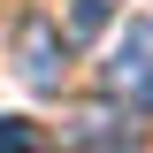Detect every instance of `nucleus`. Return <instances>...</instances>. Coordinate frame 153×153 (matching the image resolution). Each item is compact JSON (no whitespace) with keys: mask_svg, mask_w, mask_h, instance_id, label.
Returning a JSON list of instances; mask_svg holds the SVG:
<instances>
[{"mask_svg":"<svg viewBox=\"0 0 153 153\" xmlns=\"http://www.w3.org/2000/svg\"><path fill=\"white\" fill-rule=\"evenodd\" d=\"M100 92H107L123 115H153V23H130V31L107 46Z\"/></svg>","mask_w":153,"mask_h":153,"instance_id":"obj_1","label":"nucleus"},{"mask_svg":"<svg viewBox=\"0 0 153 153\" xmlns=\"http://www.w3.org/2000/svg\"><path fill=\"white\" fill-rule=\"evenodd\" d=\"M16 76L31 92H61V76H69V38H61V23H46V16L16 23Z\"/></svg>","mask_w":153,"mask_h":153,"instance_id":"obj_2","label":"nucleus"},{"mask_svg":"<svg viewBox=\"0 0 153 153\" xmlns=\"http://www.w3.org/2000/svg\"><path fill=\"white\" fill-rule=\"evenodd\" d=\"M130 146H138V130L123 115H107V107L69 115V130H61V153H130Z\"/></svg>","mask_w":153,"mask_h":153,"instance_id":"obj_3","label":"nucleus"},{"mask_svg":"<svg viewBox=\"0 0 153 153\" xmlns=\"http://www.w3.org/2000/svg\"><path fill=\"white\" fill-rule=\"evenodd\" d=\"M115 23V0H69V38H100Z\"/></svg>","mask_w":153,"mask_h":153,"instance_id":"obj_4","label":"nucleus"},{"mask_svg":"<svg viewBox=\"0 0 153 153\" xmlns=\"http://www.w3.org/2000/svg\"><path fill=\"white\" fill-rule=\"evenodd\" d=\"M0 153H38V123L31 115H0Z\"/></svg>","mask_w":153,"mask_h":153,"instance_id":"obj_5","label":"nucleus"}]
</instances>
